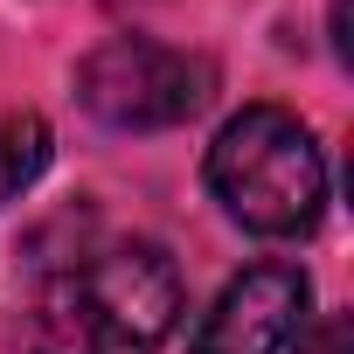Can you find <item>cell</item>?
<instances>
[{"instance_id": "8992f818", "label": "cell", "mask_w": 354, "mask_h": 354, "mask_svg": "<svg viewBox=\"0 0 354 354\" xmlns=\"http://www.w3.org/2000/svg\"><path fill=\"white\" fill-rule=\"evenodd\" d=\"M299 354H347V326H319V340H299Z\"/></svg>"}, {"instance_id": "6da1fadb", "label": "cell", "mask_w": 354, "mask_h": 354, "mask_svg": "<svg viewBox=\"0 0 354 354\" xmlns=\"http://www.w3.org/2000/svg\"><path fill=\"white\" fill-rule=\"evenodd\" d=\"M181 319V271L160 243H104L77 257L42 306L49 354H153Z\"/></svg>"}, {"instance_id": "5b68a950", "label": "cell", "mask_w": 354, "mask_h": 354, "mask_svg": "<svg viewBox=\"0 0 354 354\" xmlns=\"http://www.w3.org/2000/svg\"><path fill=\"white\" fill-rule=\"evenodd\" d=\"M49 167V125L35 111H0V209L28 195Z\"/></svg>"}, {"instance_id": "277c9868", "label": "cell", "mask_w": 354, "mask_h": 354, "mask_svg": "<svg viewBox=\"0 0 354 354\" xmlns=\"http://www.w3.org/2000/svg\"><path fill=\"white\" fill-rule=\"evenodd\" d=\"M306 319H313L306 271L299 264H250L236 285H223V299L195 326L188 354H292L306 340Z\"/></svg>"}, {"instance_id": "3957f363", "label": "cell", "mask_w": 354, "mask_h": 354, "mask_svg": "<svg viewBox=\"0 0 354 354\" xmlns=\"http://www.w3.org/2000/svg\"><path fill=\"white\" fill-rule=\"evenodd\" d=\"M216 91V63L167 49L146 35H111L77 63V97L91 118L118 125V132H167L188 125Z\"/></svg>"}, {"instance_id": "7a4b0ae2", "label": "cell", "mask_w": 354, "mask_h": 354, "mask_svg": "<svg viewBox=\"0 0 354 354\" xmlns=\"http://www.w3.org/2000/svg\"><path fill=\"white\" fill-rule=\"evenodd\" d=\"M209 188L250 236H306L326 209V160L285 104H243L209 146Z\"/></svg>"}]
</instances>
